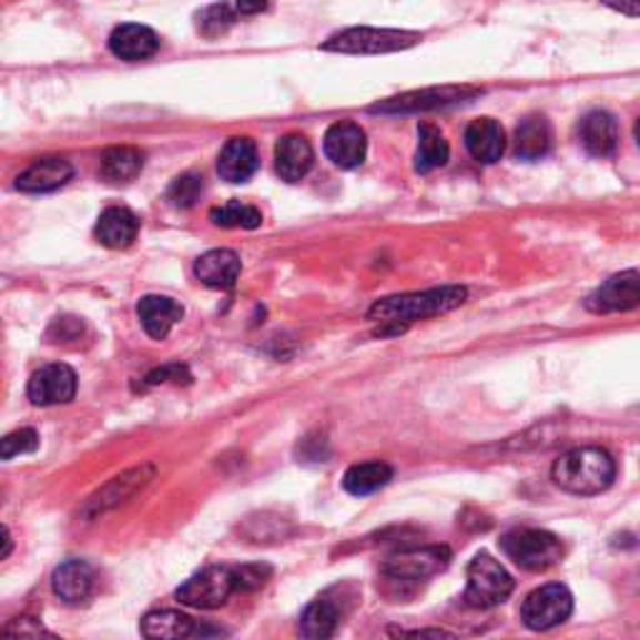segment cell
<instances>
[{
  "mask_svg": "<svg viewBox=\"0 0 640 640\" xmlns=\"http://www.w3.org/2000/svg\"><path fill=\"white\" fill-rule=\"evenodd\" d=\"M450 563V550L446 546H423V548H400L390 553L383 563V573L400 583H418L438 576Z\"/></svg>",
  "mask_w": 640,
  "mask_h": 640,
  "instance_id": "ba28073f",
  "label": "cell"
},
{
  "mask_svg": "<svg viewBox=\"0 0 640 640\" xmlns=\"http://www.w3.org/2000/svg\"><path fill=\"white\" fill-rule=\"evenodd\" d=\"M233 590H238V580H235V568L228 566H209L201 573L191 576L179 588L175 598L183 606L199 608V610H215L228 603Z\"/></svg>",
  "mask_w": 640,
  "mask_h": 640,
  "instance_id": "5b68a950",
  "label": "cell"
},
{
  "mask_svg": "<svg viewBox=\"0 0 640 640\" xmlns=\"http://www.w3.org/2000/svg\"><path fill=\"white\" fill-rule=\"evenodd\" d=\"M195 278H199L203 285L209 288H219V291H228L235 285L241 275V258L235 251L228 248H215L203 253L199 261L193 265Z\"/></svg>",
  "mask_w": 640,
  "mask_h": 640,
  "instance_id": "ac0fdd59",
  "label": "cell"
},
{
  "mask_svg": "<svg viewBox=\"0 0 640 640\" xmlns=\"http://www.w3.org/2000/svg\"><path fill=\"white\" fill-rule=\"evenodd\" d=\"M553 480L573 496H598L616 480V460L606 448H573L553 463Z\"/></svg>",
  "mask_w": 640,
  "mask_h": 640,
  "instance_id": "7a4b0ae2",
  "label": "cell"
},
{
  "mask_svg": "<svg viewBox=\"0 0 640 640\" xmlns=\"http://www.w3.org/2000/svg\"><path fill=\"white\" fill-rule=\"evenodd\" d=\"M480 88L470 85H440V88H423V91H413L406 95L390 98L386 103L373 105V113H423V111H438L453 103L470 101V98L480 95Z\"/></svg>",
  "mask_w": 640,
  "mask_h": 640,
  "instance_id": "30bf717a",
  "label": "cell"
},
{
  "mask_svg": "<svg viewBox=\"0 0 640 640\" xmlns=\"http://www.w3.org/2000/svg\"><path fill=\"white\" fill-rule=\"evenodd\" d=\"M201 193H203L201 175L183 173L169 185L165 199H169V203L175 205V209H191V205L201 199Z\"/></svg>",
  "mask_w": 640,
  "mask_h": 640,
  "instance_id": "4dcf8cb0",
  "label": "cell"
},
{
  "mask_svg": "<svg viewBox=\"0 0 640 640\" xmlns=\"http://www.w3.org/2000/svg\"><path fill=\"white\" fill-rule=\"evenodd\" d=\"M258 171V151L251 138H231L219 155V173L228 183H245Z\"/></svg>",
  "mask_w": 640,
  "mask_h": 640,
  "instance_id": "44dd1931",
  "label": "cell"
},
{
  "mask_svg": "<svg viewBox=\"0 0 640 640\" xmlns=\"http://www.w3.org/2000/svg\"><path fill=\"white\" fill-rule=\"evenodd\" d=\"M273 570L268 566H241V568H235V580H238V588L243 590H255V588H261L265 580L271 578Z\"/></svg>",
  "mask_w": 640,
  "mask_h": 640,
  "instance_id": "d6a6232c",
  "label": "cell"
},
{
  "mask_svg": "<svg viewBox=\"0 0 640 640\" xmlns=\"http://www.w3.org/2000/svg\"><path fill=\"white\" fill-rule=\"evenodd\" d=\"M580 143L586 151L596 158H608L616 153L618 148V123L608 111H590L583 121H580Z\"/></svg>",
  "mask_w": 640,
  "mask_h": 640,
  "instance_id": "cb8c5ba5",
  "label": "cell"
},
{
  "mask_svg": "<svg viewBox=\"0 0 640 640\" xmlns=\"http://www.w3.org/2000/svg\"><path fill=\"white\" fill-rule=\"evenodd\" d=\"M341 623V608L336 600H331V596L315 598L313 603L303 610L301 616V636L303 638H331L336 636Z\"/></svg>",
  "mask_w": 640,
  "mask_h": 640,
  "instance_id": "484cf974",
  "label": "cell"
},
{
  "mask_svg": "<svg viewBox=\"0 0 640 640\" xmlns=\"http://www.w3.org/2000/svg\"><path fill=\"white\" fill-rule=\"evenodd\" d=\"M93 583H95L93 568L88 566L85 560L78 558L65 560V563L58 566L51 578L53 593L68 606L83 603V600L93 593Z\"/></svg>",
  "mask_w": 640,
  "mask_h": 640,
  "instance_id": "2e32d148",
  "label": "cell"
},
{
  "mask_svg": "<svg viewBox=\"0 0 640 640\" xmlns=\"http://www.w3.org/2000/svg\"><path fill=\"white\" fill-rule=\"evenodd\" d=\"M600 3L608 6L610 11H616V13L640 18V0H600Z\"/></svg>",
  "mask_w": 640,
  "mask_h": 640,
  "instance_id": "d590c367",
  "label": "cell"
},
{
  "mask_svg": "<svg viewBox=\"0 0 640 640\" xmlns=\"http://www.w3.org/2000/svg\"><path fill=\"white\" fill-rule=\"evenodd\" d=\"M636 135H638V141H640V121H638V128H636Z\"/></svg>",
  "mask_w": 640,
  "mask_h": 640,
  "instance_id": "ab89813d",
  "label": "cell"
},
{
  "mask_svg": "<svg viewBox=\"0 0 640 640\" xmlns=\"http://www.w3.org/2000/svg\"><path fill=\"white\" fill-rule=\"evenodd\" d=\"M400 636H433V638H450L446 630H400Z\"/></svg>",
  "mask_w": 640,
  "mask_h": 640,
  "instance_id": "74e56055",
  "label": "cell"
},
{
  "mask_svg": "<svg viewBox=\"0 0 640 640\" xmlns=\"http://www.w3.org/2000/svg\"><path fill=\"white\" fill-rule=\"evenodd\" d=\"M155 466L153 463H143V466L131 468L121 473V476H115L108 480L103 488H98L95 494L88 498V504L83 506V518L85 520H95L105 514H111V510L125 506L128 500L135 498L141 494L143 488L151 486V480L155 478Z\"/></svg>",
  "mask_w": 640,
  "mask_h": 640,
  "instance_id": "8992f818",
  "label": "cell"
},
{
  "mask_svg": "<svg viewBox=\"0 0 640 640\" xmlns=\"http://www.w3.org/2000/svg\"><path fill=\"white\" fill-rule=\"evenodd\" d=\"M3 546L6 548H3V556H0V558H8V556H11V548H13V538H11V530H8V528H3Z\"/></svg>",
  "mask_w": 640,
  "mask_h": 640,
  "instance_id": "f35d334b",
  "label": "cell"
},
{
  "mask_svg": "<svg viewBox=\"0 0 640 640\" xmlns=\"http://www.w3.org/2000/svg\"><path fill=\"white\" fill-rule=\"evenodd\" d=\"M323 151L338 169H358L368 153L366 131L353 121L333 123L326 131V138H323Z\"/></svg>",
  "mask_w": 640,
  "mask_h": 640,
  "instance_id": "7c38bea8",
  "label": "cell"
},
{
  "mask_svg": "<svg viewBox=\"0 0 640 640\" xmlns=\"http://www.w3.org/2000/svg\"><path fill=\"white\" fill-rule=\"evenodd\" d=\"M183 305L169 295H143L138 301V318L145 333L155 341H163L173 331L175 323L183 318Z\"/></svg>",
  "mask_w": 640,
  "mask_h": 640,
  "instance_id": "e0dca14e",
  "label": "cell"
},
{
  "mask_svg": "<svg viewBox=\"0 0 640 640\" xmlns=\"http://www.w3.org/2000/svg\"><path fill=\"white\" fill-rule=\"evenodd\" d=\"M313 169V145L308 138L291 133L275 143V171L283 181L298 183Z\"/></svg>",
  "mask_w": 640,
  "mask_h": 640,
  "instance_id": "d6986e66",
  "label": "cell"
},
{
  "mask_svg": "<svg viewBox=\"0 0 640 640\" xmlns=\"http://www.w3.org/2000/svg\"><path fill=\"white\" fill-rule=\"evenodd\" d=\"M211 221L215 225H221V228H258L263 223V215L261 211L255 209V205L248 203H241V201H228L221 209H213L211 211Z\"/></svg>",
  "mask_w": 640,
  "mask_h": 640,
  "instance_id": "f546056e",
  "label": "cell"
},
{
  "mask_svg": "<svg viewBox=\"0 0 640 640\" xmlns=\"http://www.w3.org/2000/svg\"><path fill=\"white\" fill-rule=\"evenodd\" d=\"M73 179V165L65 158L48 155L38 158L35 163L16 179V189L23 193H53Z\"/></svg>",
  "mask_w": 640,
  "mask_h": 640,
  "instance_id": "9a60e30c",
  "label": "cell"
},
{
  "mask_svg": "<svg viewBox=\"0 0 640 640\" xmlns=\"http://www.w3.org/2000/svg\"><path fill=\"white\" fill-rule=\"evenodd\" d=\"M504 553L526 570H548L563 558V544L550 530L514 528L500 538Z\"/></svg>",
  "mask_w": 640,
  "mask_h": 640,
  "instance_id": "3957f363",
  "label": "cell"
},
{
  "mask_svg": "<svg viewBox=\"0 0 640 640\" xmlns=\"http://www.w3.org/2000/svg\"><path fill=\"white\" fill-rule=\"evenodd\" d=\"M141 171H143V153L138 151V148H131V145L108 148L101 158L103 181L113 185L135 181Z\"/></svg>",
  "mask_w": 640,
  "mask_h": 640,
  "instance_id": "83f0119b",
  "label": "cell"
},
{
  "mask_svg": "<svg viewBox=\"0 0 640 640\" xmlns=\"http://www.w3.org/2000/svg\"><path fill=\"white\" fill-rule=\"evenodd\" d=\"M181 378L191 380L189 368H185V366H163V368L153 370L151 376L145 378V383H148V386H158V383H165V380H179L181 383Z\"/></svg>",
  "mask_w": 640,
  "mask_h": 640,
  "instance_id": "836d02e7",
  "label": "cell"
},
{
  "mask_svg": "<svg viewBox=\"0 0 640 640\" xmlns=\"http://www.w3.org/2000/svg\"><path fill=\"white\" fill-rule=\"evenodd\" d=\"M38 443H41V438H38V433L33 428L8 433V436L0 440V458L11 460L16 456H26V453L38 450Z\"/></svg>",
  "mask_w": 640,
  "mask_h": 640,
  "instance_id": "1f68e13d",
  "label": "cell"
},
{
  "mask_svg": "<svg viewBox=\"0 0 640 640\" xmlns=\"http://www.w3.org/2000/svg\"><path fill=\"white\" fill-rule=\"evenodd\" d=\"M636 305H640V275L636 271L610 275L586 301L590 313H623Z\"/></svg>",
  "mask_w": 640,
  "mask_h": 640,
  "instance_id": "4fadbf2b",
  "label": "cell"
},
{
  "mask_svg": "<svg viewBox=\"0 0 640 640\" xmlns=\"http://www.w3.org/2000/svg\"><path fill=\"white\" fill-rule=\"evenodd\" d=\"M514 578L494 556L478 553L468 566V588L463 600L470 608H494L514 593Z\"/></svg>",
  "mask_w": 640,
  "mask_h": 640,
  "instance_id": "277c9868",
  "label": "cell"
},
{
  "mask_svg": "<svg viewBox=\"0 0 640 640\" xmlns=\"http://www.w3.org/2000/svg\"><path fill=\"white\" fill-rule=\"evenodd\" d=\"M393 480V468L383 460H368V463H356L346 470L343 476V488L348 490L351 496H370L376 490L386 488Z\"/></svg>",
  "mask_w": 640,
  "mask_h": 640,
  "instance_id": "4316f807",
  "label": "cell"
},
{
  "mask_svg": "<svg viewBox=\"0 0 640 640\" xmlns=\"http://www.w3.org/2000/svg\"><path fill=\"white\" fill-rule=\"evenodd\" d=\"M520 613H524V623L530 630H550L566 623L573 613V596L566 586L548 583L526 598Z\"/></svg>",
  "mask_w": 640,
  "mask_h": 640,
  "instance_id": "9c48e42d",
  "label": "cell"
},
{
  "mask_svg": "<svg viewBox=\"0 0 640 640\" xmlns=\"http://www.w3.org/2000/svg\"><path fill=\"white\" fill-rule=\"evenodd\" d=\"M268 8V0H235V11L241 16H255Z\"/></svg>",
  "mask_w": 640,
  "mask_h": 640,
  "instance_id": "8d00e7d4",
  "label": "cell"
},
{
  "mask_svg": "<svg viewBox=\"0 0 640 640\" xmlns=\"http://www.w3.org/2000/svg\"><path fill=\"white\" fill-rule=\"evenodd\" d=\"M466 298L468 291L460 288V285H443V288L390 295V298H380L370 305L368 318L380 323V326H396V331H403V326H408V323L436 318V315L456 311L458 305L466 303Z\"/></svg>",
  "mask_w": 640,
  "mask_h": 640,
  "instance_id": "6da1fadb",
  "label": "cell"
},
{
  "mask_svg": "<svg viewBox=\"0 0 640 640\" xmlns=\"http://www.w3.org/2000/svg\"><path fill=\"white\" fill-rule=\"evenodd\" d=\"M138 228H141V221L135 219L133 211L123 209V205H111V209H105L101 219H98L95 238L101 241L105 248L121 251L135 241Z\"/></svg>",
  "mask_w": 640,
  "mask_h": 640,
  "instance_id": "7402d4cb",
  "label": "cell"
},
{
  "mask_svg": "<svg viewBox=\"0 0 640 640\" xmlns=\"http://www.w3.org/2000/svg\"><path fill=\"white\" fill-rule=\"evenodd\" d=\"M33 618H18L16 623L6 626V633H21V636H51L43 626H33Z\"/></svg>",
  "mask_w": 640,
  "mask_h": 640,
  "instance_id": "e575fe53",
  "label": "cell"
},
{
  "mask_svg": "<svg viewBox=\"0 0 640 640\" xmlns=\"http://www.w3.org/2000/svg\"><path fill=\"white\" fill-rule=\"evenodd\" d=\"M450 145L436 125L423 123L418 125V153H416V171L430 173L448 163Z\"/></svg>",
  "mask_w": 640,
  "mask_h": 640,
  "instance_id": "f1b7e54d",
  "label": "cell"
},
{
  "mask_svg": "<svg viewBox=\"0 0 640 640\" xmlns=\"http://www.w3.org/2000/svg\"><path fill=\"white\" fill-rule=\"evenodd\" d=\"M78 390V378L75 370L65 363H51V366H43L41 370H35L31 380H28V400L33 406H63V403H71L75 398Z\"/></svg>",
  "mask_w": 640,
  "mask_h": 640,
  "instance_id": "8fae6325",
  "label": "cell"
},
{
  "mask_svg": "<svg viewBox=\"0 0 640 640\" xmlns=\"http://www.w3.org/2000/svg\"><path fill=\"white\" fill-rule=\"evenodd\" d=\"M418 43H420L418 33L378 31V28H351V31L333 35L323 48H326V51H336V53L378 55V53L406 51V48H413Z\"/></svg>",
  "mask_w": 640,
  "mask_h": 640,
  "instance_id": "52a82bcc",
  "label": "cell"
},
{
  "mask_svg": "<svg viewBox=\"0 0 640 640\" xmlns=\"http://www.w3.org/2000/svg\"><path fill=\"white\" fill-rule=\"evenodd\" d=\"M463 141H466L468 153L476 158L478 163H496L506 151L504 125L494 121V118H478V121H473L466 128Z\"/></svg>",
  "mask_w": 640,
  "mask_h": 640,
  "instance_id": "ffe728a7",
  "label": "cell"
},
{
  "mask_svg": "<svg viewBox=\"0 0 640 640\" xmlns=\"http://www.w3.org/2000/svg\"><path fill=\"white\" fill-rule=\"evenodd\" d=\"M553 145V128L544 115H528L516 128V155L524 161H540Z\"/></svg>",
  "mask_w": 640,
  "mask_h": 640,
  "instance_id": "d4e9b609",
  "label": "cell"
},
{
  "mask_svg": "<svg viewBox=\"0 0 640 640\" xmlns=\"http://www.w3.org/2000/svg\"><path fill=\"white\" fill-rule=\"evenodd\" d=\"M108 43H111L113 55L121 58V61H145V58L155 55L158 45H161L155 31L141 23L118 26Z\"/></svg>",
  "mask_w": 640,
  "mask_h": 640,
  "instance_id": "603a6c76",
  "label": "cell"
},
{
  "mask_svg": "<svg viewBox=\"0 0 640 640\" xmlns=\"http://www.w3.org/2000/svg\"><path fill=\"white\" fill-rule=\"evenodd\" d=\"M141 633L151 640H173V638H203V636H219L223 630L205 628L195 623L193 618L179 610H153L148 613L141 623Z\"/></svg>",
  "mask_w": 640,
  "mask_h": 640,
  "instance_id": "5bb4252c",
  "label": "cell"
}]
</instances>
